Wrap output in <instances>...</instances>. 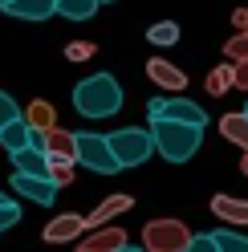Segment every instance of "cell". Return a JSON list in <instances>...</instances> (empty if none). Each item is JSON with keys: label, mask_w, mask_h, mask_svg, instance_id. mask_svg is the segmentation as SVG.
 <instances>
[{"label": "cell", "mask_w": 248, "mask_h": 252, "mask_svg": "<svg viewBox=\"0 0 248 252\" xmlns=\"http://www.w3.org/2000/svg\"><path fill=\"white\" fill-rule=\"evenodd\" d=\"M98 49H94V41H69L65 45V57L69 61H86V57H94Z\"/></svg>", "instance_id": "d4e9b609"}, {"label": "cell", "mask_w": 248, "mask_h": 252, "mask_svg": "<svg viewBox=\"0 0 248 252\" xmlns=\"http://www.w3.org/2000/svg\"><path fill=\"white\" fill-rule=\"evenodd\" d=\"M212 244H216V252H248V236L220 228V232H212Z\"/></svg>", "instance_id": "ffe728a7"}, {"label": "cell", "mask_w": 248, "mask_h": 252, "mask_svg": "<svg viewBox=\"0 0 248 252\" xmlns=\"http://www.w3.org/2000/svg\"><path fill=\"white\" fill-rule=\"evenodd\" d=\"M8 4H12V0H0V8H8Z\"/></svg>", "instance_id": "1f68e13d"}, {"label": "cell", "mask_w": 248, "mask_h": 252, "mask_svg": "<svg viewBox=\"0 0 248 252\" xmlns=\"http://www.w3.org/2000/svg\"><path fill=\"white\" fill-rule=\"evenodd\" d=\"M147 77L159 90H167V94H179V90H187V73H183L175 61H167V57H155V61H147Z\"/></svg>", "instance_id": "30bf717a"}, {"label": "cell", "mask_w": 248, "mask_h": 252, "mask_svg": "<svg viewBox=\"0 0 248 252\" xmlns=\"http://www.w3.org/2000/svg\"><path fill=\"white\" fill-rule=\"evenodd\" d=\"M240 114H244V118H248V106H244V110H240Z\"/></svg>", "instance_id": "d6a6232c"}, {"label": "cell", "mask_w": 248, "mask_h": 252, "mask_svg": "<svg viewBox=\"0 0 248 252\" xmlns=\"http://www.w3.org/2000/svg\"><path fill=\"white\" fill-rule=\"evenodd\" d=\"M191 244V228L183 224V220H151L143 224V252H183Z\"/></svg>", "instance_id": "277c9868"}, {"label": "cell", "mask_w": 248, "mask_h": 252, "mask_svg": "<svg viewBox=\"0 0 248 252\" xmlns=\"http://www.w3.org/2000/svg\"><path fill=\"white\" fill-rule=\"evenodd\" d=\"M204 90H208V94H216V98H224V94L232 90V65H216V69L208 73Z\"/></svg>", "instance_id": "44dd1931"}, {"label": "cell", "mask_w": 248, "mask_h": 252, "mask_svg": "<svg viewBox=\"0 0 248 252\" xmlns=\"http://www.w3.org/2000/svg\"><path fill=\"white\" fill-rule=\"evenodd\" d=\"M12 224H21V208L12 199H4V203H0V232H8Z\"/></svg>", "instance_id": "484cf974"}, {"label": "cell", "mask_w": 248, "mask_h": 252, "mask_svg": "<svg viewBox=\"0 0 248 252\" xmlns=\"http://www.w3.org/2000/svg\"><path fill=\"white\" fill-rule=\"evenodd\" d=\"M12 167H17V175H33V179H49V159L37 151V147H25L12 155Z\"/></svg>", "instance_id": "5bb4252c"}, {"label": "cell", "mask_w": 248, "mask_h": 252, "mask_svg": "<svg viewBox=\"0 0 248 252\" xmlns=\"http://www.w3.org/2000/svg\"><path fill=\"white\" fill-rule=\"evenodd\" d=\"M134 208V195H126V191H118V195H106L102 203L90 216H82L86 220V232H98V228H110V220H118L122 212H130Z\"/></svg>", "instance_id": "ba28073f"}, {"label": "cell", "mask_w": 248, "mask_h": 252, "mask_svg": "<svg viewBox=\"0 0 248 252\" xmlns=\"http://www.w3.org/2000/svg\"><path fill=\"white\" fill-rule=\"evenodd\" d=\"M155 122H179V126H195V130H204L208 126V110L191 102V98H163L159 106V118Z\"/></svg>", "instance_id": "52a82bcc"}, {"label": "cell", "mask_w": 248, "mask_h": 252, "mask_svg": "<svg viewBox=\"0 0 248 252\" xmlns=\"http://www.w3.org/2000/svg\"><path fill=\"white\" fill-rule=\"evenodd\" d=\"M77 138V163H86V171L94 175H118V163L110 147H106V134H73Z\"/></svg>", "instance_id": "5b68a950"}, {"label": "cell", "mask_w": 248, "mask_h": 252, "mask_svg": "<svg viewBox=\"0 0 248 252\" xmlns=\"http://www.w3.org/2000/svg\"><path fill=\"white\" fill-rule=\"evenodd\" d=\"M21 122H25L33 134H49L53 126H57V110H53V102H45V98H33V102L25 106Z\"/></svg>", "instance_id": "8fae6325"}, {"label": "cell", "mask_w": 248, "mask_h": 252, "mask_svg": "<svg viewBox=\"0 0 248 252\" xmlns=\"http://www.w3.org/2000/svg\"><path fill=\"white\" fill-rule=\"evenodd\" d=\"M98 4H106V0H98Z\"/></svg>", "instance_id": "836d02e7"}, {"label": "cell", "mask_w": 248, "mask_h": 252, "mask_svg": "<svg viewBox=\"0 0 248 252\" xmlns=\"http://www.w3.org/2000/svg\"><path fill=\"white\" fill-rule=\"evenodd\" d=\"M53 8H57V0H12L4 12L21 21H45V17H53Z\"/></svg>", "instance_id": "2e32d148"}, {"label": "cell", "mask_w": 248, "mask_h": 252, "mask_svg": "<svg viewBox=\"0 0 248 252\" xmlns=\"http://www.w3.org/2000/svg\"><path fill=\"white\" fill-rule=\"evenodd\" d=\"M151 147L163 155L167 163H187L191 155L199 151L204 143V130H195V126H179V122H151Z\"/></svg>", "instance_id": "7a4b0ae2"}, {"label": "cell", "mask_w": 248, "mask_h": 252, "mask_svg": "<svg viewBox=\"0 0 248 252\" xmlns=\"http://www.w3.org/2000/svg\"><path fill=\"white\" fill-rule=\"evenodd\" d=\"M98 8H102L98 0H57L53 12H57V17H69V21H90Z\"/></svg>", "instance_id": "d6986e66"}, {"label": "cell", "mask_w": 248, "mask_h": 252, "mask_svg": "<svg viewBox=\"0 0 248 252\" xmlns=\"http://www.w3.org/2000/svg\"><path fill=\"white\" fill-rule=\"evenodd\" d=\"M183 252H216V244H212V236H191V244Z\"/></svg>", "instance_id": "f1b7e54d"}, {"label": "cell", "mask_w": 248, "mask_h": 252, "mask_svg": "<svg viewBox=\"0 0 248 252\" xmlns=\"http://www.w3.org/2000/svg\"><path fill=\"white\" fill-rule=\"evenodd\" d=\"M106 147H110V155H114L118 171H122V167H138V163H147L151 155H155L151 134L143 130V126H122V130L106 134Z\"/></svg>", "instance_id": "3957f363"}, {"label": "cell", "mask_w": 248, "mask_h": 252, "mask_svg": "<svg viewBox=\"0 0 248 252\" xmlns=\"http://www.w3.org/2000/svg\"><path fill=\"white\" fill-rule=\"evenodd\" d=\"M86 232V220L77 216V212H61L57 220H49V224L41 228V240L45 244H69V240H77V236Z\"/></svg>", "instance_id": "9c48e42d"}, {"label": "cell", "mask_w": 248, "mask_h": 252, "mask_svg": "<svg viewBox=\"0 0 248 252\" xmlns=\"http://www.w3.org/2000/svg\"><path fill=\"white\" fill-rule=\"evenodd\" d=\"M0 147H4L8 155H17L25 147H33V130L17 118V122H8V126H0Z\"/></svg>", "instance_id": "e0dca14e"}, {"label": "cell", "mask_w": 248, "mask_h": 252, "mask_svg": "<svg viewBox=\"0 0 248 252\" xmlns=\"http://www.w3.org/2000/svg\"><path fill=\"white\" fill-rule=\"evenodd\" d=\"M33 147H37L49 163H69V167H77V138H73L69 130H61V126H53L49 134H33Z\"/></svg>", "instance_id": "8992f818"}, {"label": "cell", "mask_w": 248, "mask_h": 252, "mask_svg": "<svg viewBox=\"0 0 248 252\" xmlns=\"http://www.w3.org/2000/svg\"><path fill=\"white\" fill-rule=\"evenodd\" d=\"M220 134L248 155V118H244V114H224V118H220Z\"/></svg>", "instance_id": "ac0fdd59"}, {"label": "cell", "mask_w": 248, "mask_h": 252, "mask_svg": "<svg viewBox=\"0 0 248 252\" xmlns=\"http://www.w3.org/2000/svg\"><path fill=\"white\" fill-rule=\"evenodd\" d=\"M49 183L53 187H69L73 183V167L69 163H49Z\"/></svg>", "instance_id": "cb8c5ba5"}, {"label": "cell", "mask_w": 248, "mask_h": 252, "mask_svg": "<svg viewBox=\"0 0 248 252\" xmlns=\"http://www.w3.org/2000/svg\"><path fill=\"white\" fill-rule=\"evenodd\" d=\"M240 175L248 179V155H244V159H240Z\"/></svg>", "instance_id": "f546056e"}, {"label": "cell", "mask_w": 248, "mask_h": 252, "mask_svg": "<svg viewBox=\"0 0 248 252\" xmlns=\"http://www.w3.org/2000/svg\"><path fill=\"white\" fill-rule=\"evenodd\" d=\"M224 57H228V65H240V61H248V37H244V33L228 37V41H224Z\"/></svg>", "instance_id": "603a6c76"}, {"label": "cell", "mask_w": 248, "mask_h": 252, "mask_svg": "<svg viewBox=\"0 0 248 252\" xmlns=\"http://www.w3.org/2000/svg\"><path fill=\"white\" fill-rule=\"evenodd\" d=\"M12 191H21L25 199H33V203H53L57 187L49 179H33V175H17V171H12Z\"/></svg>", "instance_id": "4fadbf2b"}, {"label": "cell", "mask_w": 248, "mask_h": 252, "mask_svg": "<svg viewBox=\"0 0 248 252\" xmlns=\"http://www.w3.org/2000/svg\"><path fill=\"white\" fill-rule=\"evenodd\" d=\"M126 232L122 228H98V232H90L82 244H77V252H118V248H126Z\"/></svg>", "instance_id": "7c38bea8"}, {"label": "cell", "mask_w": 248, "mask_h": 252, "mask_svg": "<svg viewBox=\"0 0 248 252\" xmlns=\"http://www.w3.org/2000/svg\"><path fill=\"white\" fill-rule=\"evenodd\" d=\"M147 37H151L155 45H175V41H179V25H175V21H159V25L147 29Z\"/></svg>", "instance_id": "7402d4cb"}, {"label": "cell", "mask_w": 248, "mask_h": 252, "mask_svg": "<svg viewBox=\"0 0 248 252\" xmlns=\"http://www.w3.org/2000/svg\"><path fill=\"white\" fill-rule=\"evenodd\" d=\"M21 118V106L8 98V94H0V126H8V122H17Z\"/></svg>", "instance_id": "4316f807"}, {"label": "cell", "mask_w": 248, "mask_h": 252, "mask_svg": "<svg viewBox=\"0 0 248 252\" xmlns=\"http://www.w3.org/2000/svg\"><path fill=\"white\" fill-rule=\"evenodd\" d=\"M118 252H143V248H134V244H126V248H118Z\"/></svg>", "instance_id": "4dcf8cb0"}, {"label": "cell", "mask_w": 248, "mask_h": 252, "mask_svg": "<svg viewBox=\"0 0 248 252\" xmlns=\"http://www.w3.org/2000/svg\"><path fill=\"white\" fill-rule=\"evenodd\" d=\"M232 90H244V94H248V61L232 65Z\"/></svg>", "instance_id": "83f0119b"}, {"label": "cell", "mask_w": 248, "mask_h": 252, "mask_svg": "<svg viewBox=\"0 0 248 252\" xmlns=\"http://www.w3.org/2000/svg\"><path fill=\"white\" fill-rule=\"evenodd\" d=\"M122 106V86L110 73H90L86 82L73 86V110L82 118H110Z\"/></svg>", "instance_id": "6da1fadb"}, {"label": "cell", "mask_w": 248, "mask_h": 252, "mask_svg": "<svg viewBox=\"0 0 248 252\" xmlns=\"http://www.w3.org/2000/svg\"><path fill=\"white\" fill-rule=\"evenodd\" d=\"M212 212L220 224H248V199H236V195H216L212 199Z\"/></svg>", "instance_id": "9a60e30c"}]
</instances>
